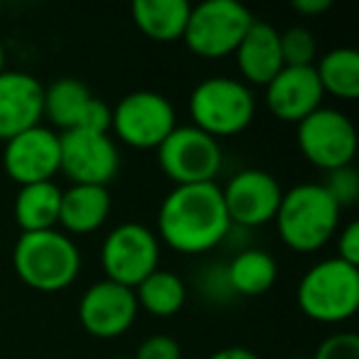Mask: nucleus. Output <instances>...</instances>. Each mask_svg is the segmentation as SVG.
<instances>
[{
	"instance_id": "f257e3e1",
	"label": "nucleus",
	"mask_w": 359,
	"mask_h": 359,
	"mask_svg": "<svg viewBox=\"0 0 359 359\" xmlns=\"http://www.w3.org/2000/svg\"><path fill=\"white\" fill-rule=\"evenodd\" d=\"M229 231L231 222L217 182L175 187L160 205L158 236L180 254H207L219 246Z\"/></svg>"
},
{
	"instance_id": "f03ea898",
	"label": "nucleus",
	"mask_w": 359,
	"mask_h": 359,
	"mask_svg": "<svg viewBox=\"0 0 359 359\" xmlns=\"http://www.w3.org/2000/svg\"><path fill=\"white\" fill-rule=\"evenodd\" d=\"M339 212L342 210L320 182H305L283 192L273 222L288 249L313 254L337 234Z\"/></svg>"
},
{
	"instance_id": "7ed1b4c3",
	"label": "nucleus",
	"mask_w": 359,
	"mask_h": 359,
	"mask_svg": "<svg viewBox=\"0 0 359 359\" xmlns=\"http://www.w3.org/2000/svg\"><path fill=\"white\" fill-rule=\"evenodd\" d=\"M13 269L32 290L57 293L69 288L81 271V254L74 239L65 231L22 234L13 249Z\"/></svg>"
},
{
	"instance_id": "20e7f679",
	"label": "nucleus",
	"mask_w": 359,
	"mask_h": 359,
	"mask_svg": "<svg viewBox=\"0 0 359 359\" xmlns=\"http://www.w3.org/2000/svg\"><path fill=\"white\" fill-rule=\"evenodd\" d=\"M298 305L310 320L339 325L359 310V269L325 259L305 271L298 283Z\"/></svg>"
},
{
	"instance_id": "39448f33",
	"label": "nucleus",
	"mask_w": 359,
	"mask_h": 359,
	"mask_svg": "<svg viewBox=\"0 0 359 359\" xmlns=\"http://www.w3.org/2000/svg\"><path fill=\"white\" fill-rule=\"evenodd\" d=\"M192 126L212 138L239 135L251 126L256 116L254 91L241 79L210 76L200 81L190 94Z\"/></svg>"
},
{
	"instance_id": "423d86ee",
	"label": "nucleus",
	"mask_w": 359,
	"mask_h": 359,
	"mask_svg": "<svg viewBox=\"0 0 359 359\" xmlns=\"http://www.w3.org/2000/svg\"><path fill=\"white\" fill-rule=\"evenodd\" d=\"M254 20L249 8L236 0H205L190 11L182 40L192 55L202 60H222L234 55Z\"/></svg>"
},
{
	"instance_id": "0eeeda50",
	"label": "nucleus",
	"mask_w": 359,
	"mask_h": 359,
	"mask_svg": "<svg viewBox=\"0 0 359 359\" xmlns=\"http://www.w3.org/2000/svg\"><path fill=\"white\" fill-rule=\"evenodd\" d=\"M222 158L219 140L195 126H177L158 148V163L175 187L217 182Z\"/></svg>"
},
{
	"instance_id": "6e6552de",
	"label": "nucleus",
	"mask_w": 359,
	"mask_h": 359,
	"mask_svg": "<svg viewBox=\"0 0 359 359\" xmlns=\"http://www.w3.org/2000/svg\"><path fill=\"white\" fill-rule=\"evenodd\" d=\"M175 118V106L165 94L133 91L111 109V130L130 148L158 150L163 140L177 128Z\"/></svg>"
},
{
	"instance_id": "1a4fd4ad",
	"label": "nucleus",
	"mask_w": 359,
	"mask_h": 359,
	"mask_svg": "<svg viewBox=\"0 0 359 359\" xmlns=\"http://www.w3.org/2000/svg\"><path fill=\"white\" fill-rule=\"evenodd\" d=\"M160 239L138 222H126L109 231L101 246V266L109 280L135 290L158 271Z\"/></svg>"
},
{
	"instance_id": "9d476101",
	"label": "nucleus",
	"mask_w": 359,
	"mask_h": 359,
	"mask_svg": "<svg viewBox=\"0 0 359 359\" xmlns=\"http://www.w3.org/2000/svg\"><path fill=\"white\" fill-rule=\"evenodd\" d=\"M357 128L347 114L320 106L298 123V148L310 165L332 172L352 165L357 155Z\"/></svg>"
},
{
	"instance_id": "9b49d317",
	"label": "nucleus",
	"mask_w": 359,
	"mask_h": 359,
	"mask_svg": "<svg viewBox=\"0 0 359 359\" xmlns=\"http://www.w3.org/2000/svg\"><path fill=\"white\" fill-rule=\"evenodd\" d=\"M121 155L109 133L67 130L60 133V172L72 185L106 187L118 175Z\"/></svg>"
},
{
	"instance_id": "f8f14e48",
	"label": "nucleus",
	"mask_w": 359,
	"mask_h": 359,
	"mask_svg": "<svg viewBox=\"0 0 359 359\" xmlns=\"http://www.w3.org/2000/svg\"><path fill=\"white\" fill-rule=\"evenodd\" d=\"M222 197L231 226H264L276 219L283 190L271 172L249 168L236 172L222 187Z\"/></svg>"
},
{
	"instance_id": "ddd939ff",
	"label": "nucleus",
	"mask_w": 359,
	"mask_h": 359,
	"mask_svg": "<svg viewBox=\"0 0 359 359\" xmlns=\"http://www.w3.org/2000/svg\"><path fill=\"white\" fill-rule=\"evenodd\" d=\"M45 116L52 126L67 130H91L109 133L111 130V106L96 99L79 79H57L45 89Z\"/></svg>"
},
{
	"instance_id": "4468645a",
	"label": "nucleus",
	"mask_w": 359,
	"mask_h": 359,
	"mask_svg": "<svg viewBox=\"0 0 359 359\" xmlns=\"http://www.w3.org/2000/svg\"><path fill=\"white\" fill-rule=\"evenodd\" d=\"M3 168L20 187L52 182V177L60 172V133L45 126H35L6 140Z\"/></svg>"
},
{
	"instance_id": "2eb2a0df",
	"label": "nucleus",
	"mask_w": 359,
	"mask_h": 359,
	"mask_svg": "<svg viewBox=\"0 0 359 359\" xmlns=\"http://www.w3.org/2000/svg\"><path fill=\"white\" fill-rule=\"evenodd\" d=\"M138 315L135 293L126 285L104 278L79 300V323L96 339H116L128 332Z\"/></svg>"
},
{
	"instance_id": "dca6fc26",
	"label": "nucleus",
	"mask_w": 359,
	"mask_h": 359,
	"mask_svg": "<svg viewBox=\"0 0 359 359\" xmlns=\"http://www.w3.org/2000/svg\"><path fill=\"white\" fill-rule=\"evenodd\" d=\"M266 89V106L283 123L298 126L323 106L325 91L315 67H283Z\"/></svg>"
},
{
	"instance_id": "f3484780",
	"label": "nucleus",
	"mask_w": 359,
	"mask_h": 359,
	"mask_svg": "<svg viewBox=\"0 0 359 359\" xmlns=\"http://www.w3.org/2000/svg\"><path fill=\"white\" fill-rule=\"evenodd\" d=\"M45 118V86L25 72L0 74V140H11Z\"/></svg>"
},
{
	"instance_id": "a211bd4d",
	"label": "nucleus",
	"mask_w": 359,
	"mask_h": 359,
	"mask_svg": "<svg viewBox=\"0 0 359 359\" xmlns=\"http://www.w3.org/2000/svg\"><path fill=\"white\" fill-rule=\"evenodd\" d=\"M234 60L246 86H266L285 67L280 55V32L269 22L254 20L236 47Z\"/></svg>"
},
{
	"instance_id": "6ab92c4d",
	"label": "nucleus",
	"mask_w": 359,
	"mask_h": 359,
	"mask_svg": "<svg viewBox=\"0 0 359 359\" xmlns=\"http://www.w3.org/2000/svg\"><path fill=\"white\" fill-rule=\"evenodd\" d=\"M111 212V195L106 187L96 185H72L62 192L60 205V224L65 226V234H91Z\"/></svg>"
},
{
	"instance_id": "aec40b11",
	"label": "nucleus",
	"mask_w": 359,
	"mask_h": 359,
	"mask_svg": "<svg viewBox=\"0 0 359 359\" xmlns=\"http://www.w3.org/2000/svg\"><path fill=\"white\" fill-rule=\"evenodd\" d=\"M192 6L187 0H135L130 6L133 25L153 42H177L185 35Z\"/></svg>"
},
{
	"instance_id": "412c9836",
	"label": "nucleus",
	"mask_w": 359,
	"mask_h": 359,
	"mask_svg": "<svg viewBox=\"0 0 359 359\" xmlns=\"http://www.w3.org/2000/svg\"><path fill=\"white\" fill-rule=\"evenodd\" d=\"M60 205L62 190L55 182H37V185L20 187L15 197V215L18 226L22 234H35V231H50L60 224Z\"/></svg>"
},
{
	"instance_id": "4be33fe9",
	"label": "nucleus",
	"mask_w": 359,
	"mask_h": 359,
	"mask_svg": "<svg viewBox=\"0 0 359 359\" xmlns=\"http://www.w3.org/2000/svg\"><path fill=\"white\" fill-rule=\"evenodd\" d=\"M226 278H229L234 295L256 298L273 288L276 278H278V264L269 251L244 249L226 266Z\"/></svg>"
},
{
	"instance_id": "5701e85b",
	"label": "nucleus",
	"mask_w": 359,
	"mask_h": 359,
	"mask_svg": "<svg viewBox=\"0 0 359 359\" xmlns=\"http://www.w3.org/2000/svg\"><path fill=\"white\" fill-rule=\"evenodd\" d=\"M315 72L325 94L342 101H354L359 96V52L352 47H334L325 52L315 65Z\"/></svg>"
},
{
	"instance_id": "b1692460",
	"label": "nucleus",
	"mask_w": 359,
	"mask_h": 359,
	"mask_svg": "<svg viewBox=\"0 0 359 359\" xmlns=\"http://www.w3.org/2000/svg\"><path fill=\"white\" fill-rule=\"evenodd\" d=\"M138 308H143L153 318H172L182 310L187 300V288L172 271H153L138 288L133 290Z\"/></svg>"
},
{
	"instance_id": "393cba45",
	"label": "nucleus",
	"mask_w": 359,
	"mask_h": 359,
	"mask_svg": "<svg viewBox=\"0 0 359 359\" xmlns=\"http://www.w3.org/2000/svg\"><path fill=\"white\" fill-rule=\"evenodd\" d=\"M280 55L285 67H315L318 60V42L315 35L303 25H293L280 32Z\"/></svg>"
},
{
	"instance_id": "a878e982",
	"label": "nucleus",
	"mask_w": 359,
	"mask_h": 359,
	"mask_svg": "<svg viewBox=\"0 0 359 359\" xmlns=\"http://www.w3.org/2000/svg\"><path fill=\"white\" fill-rule=\"evenodd\" d=\"M325 192L334 200L339 210L352 207L359 200V172L347 165V168H337L327 172V182H323Z\"/></svg>"
},
{
	"instance_id": "bb28decb",
	"label": "nucleus",
	"mask_w": 359,
	"mask_h": 359,
	"mask_svg": "<svg viewBox=\"0 0 359 359\" xmlns=\"http://www.w3.org/2000/svg\"><path fill=\"white\" fill-rule=\"evenodd\" d=\"M313 359H359V334L337 332L318 344Z\"/></svg>"
},
{
	"instance_id": "cd10ccee",
	"label": "nucleus",
	"mask_w": 359,
	"mask_h": 359,
	"mask_svg": "<svg viewBox=\"0 0 359 359\" xmlns=\"http://www.w3.org/2000/svg\"><path fill=\"white\" fill-rule=\"evenodd\" d=\"M133 359H182V347L170 334H150L138 344Z\"/></svg>"
},
{
	"instance_id": "c85d7f7f",
	"label": "nucleus",
	"mask_w": 359,
	"mask_h": 359,
	"mask_svg": "<svg viewBox=\"0 0 359 359\" xmlns=\"http://www.w3.org/2000/svg\"><path fill=\"white\" fill-rule=\"evenodd\" d=\"M337 259L359 269V222H349L337 239Z\"/></svg>"
},
{
	"instance_id": "c756f323",
	"label": "nucleus",
	"mask_w": 359,
	"mask_h": 359,
	"mask_svg": "<svg viewBox=\"0 0 359 359\" xmlns=\"http://www.w3.org/2000/svg\"><path fill=\"white\" fill-rule=\"evenodd\" d=\"M205 290L210 298L215 300H224L229 295H234L229 285V278H226V266H210L205 271Z\"/></svg>"
},
{
	"instance_id": "7c9ffc66",
	"label": "nucleus",
	"mask_w": 359,
	"mask_h": 359,
	"mask_svg": "<svg viewBox=\"0 0 359 359\" xmlns=\"http://www.w3.org/2000/svg\"><path fill=\"white\" fill-rule=\"evenodd\" d=\"M330 8H332V0H293V11L305 18L323 15Z\"/></svg>"
},
{
	"instance_id": "2f4dec72",
	"label": "nucleus",
	"mask_w": 359,
	"mask_h": 359,
	"mask_svg": "<svg viewBox=\"0 0 359 359\" xmlns=\"http://www.w3.org/2000/svg\"><path fill=\"white\" fill-rule=\"evenodd\" d=\"M207 359H261V357L254 349H246V347H224L212 352Z\"/></svg>"
},
{
	"instance_id": "473e14b6",
	"label": "nucleus",
	"mask_w": 359,
	"mask_h": 359,
	"mask_svg": "<svg viewBox=\"0 0 359 359\" xmlns=\"http://www.w3.org/2000/svg\"><path fill=\"white\" fill-rule=\"evenodd\" d=\"M6 72V47H3V42H0V74Z\"/></svg>"
},
{
	"instance_id": "72a5a7b5",
	"label": "nucleus",
	"mask_w": 359,
	"mask_h": 359,
	"mask_svg": "<svg viewBox=\"0 0 359 359\" xmlns=\"http://www.w3.org/2000/svg\"><path fill=\"white\" fill-rule=\"evenodd\" d=\"M114 359H133V357H114Z\"/></svg>"
},
{
	"instance_id": "f704fd0d",
	"label": "nucleus",
	"mask_w": 359,
	"mask_h": 359,
	"mask_svg": "<svg viewBox=\"0 0 359 359\" xmlns=\"http://www.w3.org/2000/svg\"><path fill=\"white\" fill-rule=\"evenodd\" d=\"M0 13H3V3H0Z\"/></svg>"
},
{
	"instance_id": "c9c22d12",
	"label": "nucleus",
	"mask_w": 359,
	"mask_h": 359,
	"mask_svg": "<svg viewBox=\"0 0 359 359\" xmlns=\"http://www.w3.org/2000/svg\"><path fill=\"white\" fill-rule=\"evenodd\" d=\"M290 359H303V357H290Z\"/></svg>"
}]
</instances>
